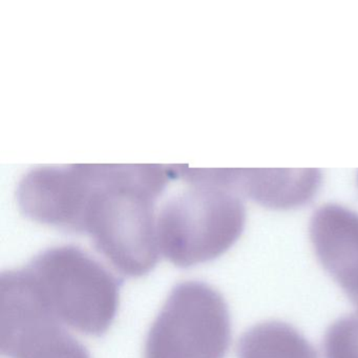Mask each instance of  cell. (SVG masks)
<instances>
[{
  "label": "cell",
  "instance_id": "cell-5",
  "mask_svg": "<svg viewBox=\"0 0 358 358\" xmlns=\"http://www.w3.org/2000/svg\"><path fill=\"white\" fill-rule=\"evenodd\" d=\"M1 355L6 358H91L24 282L1 287Z\"/></svg>",
  "mask_w": 358,
  "mask_h": 358
},
{
  "label": "cell",
  "instance_id": "cell-9",
  "mask_svg": "<svg viewBox=\"0 0 358 358\" xmlns=\"http://www.w3.org/2000/svg\"><path fill=\"white\" fill-rule=\"evenodd\" d=\"M236 352L238 358H318L301 332L278 320L251 327L238 341Z\"/></svg>",
  "mask_w": 358,
  "mask_h": 358
},
{
  "label": "cell",
  "instance_id": "cell-3",
  "mask_svg": "<svg viewBox=\"0 0 358 358\" xmlns=\"http://www.w3.org/2000/svg\"><path fill=\"white\" fill-rule=\"evenodd\" d=\"M246 210L236 192L213 184H189L171 196L157 215V238L178 268L215 261L242 236Z\"/></svg>",
  "mask_w": 358,
  "mask_h": 358
},
{
  "label": "cell",
  "instance_id": "cell-4",
  "mask_svg": "<svg viewBox=\"0 0 358 358\" xmlns=\"http://www.w3.org/2000/svg\"><path fill=\"white\" fill-rule=\"evenodd\" d=\"M231 320L223 295L210 285H176L148 331L144 358H225Z\"/></svg>",
  "mask_w": 358,
  "mask_h": 358
},
{
  "label": "cell",
  "instance_id": "cell-10",
  "mask_svg": "<svg viewBox=\"0 0 358 358\" xmlns=\"http://www.w3.org/2000/svg\"><path fill=\"white\" fill-rule=\"evenodd\" d=\"M324 358H358V313L335 320L322 341Z\"/></svg>",
  "mask_w": 358,
  "mask_h": 358
},
{
  "label": "cell",
  "instance_id": "cell-1",
  "mask_svg": "<svg viewBox=\"0 0 358 358\" xmlns=\"http://www.w3.org/2000/svg\"><path fill=\"white\" fill-rule=\"evenodd\" d=\"M173 165L95 164L83 234L127 278H142L159 263L156 203Z\"/></svg>",
  "mask_w": 358,
  "mask_h": 358
},
{
  "label": "cell",
  "instance_id": "cell-6",
  "mask_svg": "<svg viewBox=\"0 0 358 358\" xmlns=\"http://www.w3.org/2000/svg\"><path fill=\"white\" fill-rule=\"evenodd\" d=\"M95 164L41 166L18 183L17 203L24 217L69 234H83L85 208Z\"/></svg>",
  "mask_w": 358,
  "mask_h": 358
},
{
  "label": "cell",
  "instance_id": "cell-2",
  "mask_svg": "<svg viewBox=\"0 0 358 358\" xmlns=\"http://www.w3.org/2000/svg\"><path fill=\"white\" fill-rule=\"evenodd\" d=\"M48 309L62 322L89 336L110 328L120 303L122 280L74 245L41 251L24 267Z\"/></svg>",
  "mask_w": 358,
  "mask_h": 358
},
{
  "label": "cell",
  "instance_id": "cell-8",
  "mask_svg": "<svg viewBox=\"0 0 358 358\" xmlns=\"http://www.w3.org/2000/svg\"><path fill=\"white\" fill-rule=\"evenodd\" d=\"M213 177L219 185L278 210L308 204L322 180L316 169H215Z\"/></svg>",
  "mask_w": 358,
  "mask_h": 358
},
{
  "label": "cell",
  "instance_id": "cell-11",
  "mask_svg": "<svg viewBox=\"0 0 358 358\" xmlns=\"http://www.w3.org/2000/svg\"><path fill=\"white\" fill-rule=\"evenodd\" d=\"M357 182H358V177H357Z\"/></svg>",
  "mask_w": 358,
  "mask_h": 358
},
{
  "label": "cell",
  "instance_id": "cell-7",
  "mask_svg": "<svg viewBox=\"0 0 358 358\" xmlns=\"http://www.w3.org/2000/svg\"><path fill=\"white\" fill-rule=\"evenodd\" d=\"M310 238L322 268L358 309V213L341 205L320 207Z\"/></svg>",
  "mask_w": 358,
  "mask_h": 358
}]
</instances>
